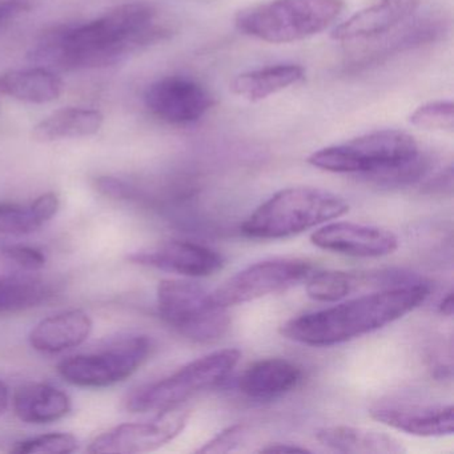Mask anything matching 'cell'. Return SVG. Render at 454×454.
Masks as SVG:
<instances>
[{
    "label": "cell",
    "instance_id": "obj_32",
    "mask_svg": "<svg viewBox=\"0 0 454 454\" xmlns=\"http://www.w3.org/2000/svg\"><path fill=\"white\" fill-rule=\"evenodd\" d=\"M10 403V393L7 389L6 384L0 381V417L6 413L7 408Z\"/></svg>",
    "mask_w": 454,
    "mask_h": 454
},
{
    "label": "cell",
    "instance_id": "obj_10",
    "mask_svg": "<svg viewBox=\"0 0 454 454\" xmlns=\"http://www.w3.org/2000/svg\"><path fill=\"white\" fill-rule=\"evenodd\" d=\"M190 411L182 406L160 411L147 422H134L113 427L95 438L90 453H147L176 438L187 425Z\"/></svg>",
    "mask_w": 454,
    "mask_h": 454
},
{
    "label": "cell",
    "instance_id": "obj_23",
    "mask_svg": "<svg viewBox=\"0 0 454 454\" xmlns=\"http://www.w3.org/2000/svg\"><path fill=\"white\" fill-rule=\"evenodd\" d=\"M58 294V284L39 276H0V315L41 307Z\"/></svg>",
    "mask_w": 454,
    "mask_h": 454
},
{
    "label": "cell",
    "instance_id": "obj_22",
    "mask_svg": "<svg viewBox=\"0 0 454 454\" xmlns=\"http://www.w3.org/2000/svg\"><path fill=\"white\" fill-rule=\"evenodd\" d=\"M304 76L305 70L299 65L270 66L236 76L231 90L249 102H260L300 83Z\"/></svg>",
    "mask_w": 454,
    "mask_h": 454
},
{
    "label": "cell",
    "instance_id": "obj_16",
    "mask_svg": "<svg viewBox=\"0 0 454 454\" xmlns=\"http://www.w3.org/2000/svg\"><path fill=\"white\" fill-rule=\"evenodd\" d=\"M302 380L300 366L286 358L256 361L239 379V389L254 400H273L292 392Z\"/></svg>",
    "mask_w": 454,
    "mask_h": 454
},
{
    "label": "cell",
    "instance_id": "obj_5",
    "mask_svg": "<svg viewBox=\"0 0 454 454\" xmlns=\"http://www.w3.org/2000/svg\"><path fill=\"white\" fill-rule=\"evenodd\" d=\"M419 153L411 135L397 129H381L316 151L308 158V163L323 171L360 175L369 180L403 166Z\"/></svg>",
    "mask_w": 454,
    "mask_h": 454
},
{
    "label": "cell",
    "instance_id": "obj_15",
    "mask_svg": "<svg viewBox=\"0 0 454 454\" xmlns=\"http://www.w3.org/2000/svg\"><path fill=\"white\" fill-rule=\"evenodd\" d=\"M453 413L451 405L379 406L369 411L376 421L419 437L453 434Z\"/></svg>",
    "mask_w": 454,
    "mask_h": 454
},
{
    "label": "cell",
    "instance_id": "obj_12",
    "mask_svg": "<svg viewBox=\"0 0 454 454\" xmlns=\"http://www.w3.org/2000/svg\"><path fill=\"white\" fill-rule=\"evenodd\" d=\"M310 241L324 251L352 257L387 256L398 248L392 231L348 222L324 225L312 233Z\"/></svg>",
    "mask_w": 454,
    "mask_h": 454
},
{
    "label": "cell",
    "instance_id": "obj_21",
    "mask_svg": "<svg viewBox=\"0 0 454 454\" xmlns=\"http://www.w3.org/2000/svg\"><path fill=\"white\" fill-rule=\"evenodd\" d=\"M105 116L91 108L68 107L55 111L33 129L35 142L52 143L92 137L102 129Z\"/></svg>",
    "mask_w": 454,
    "mask_h": 454
},
{
    "label": "cell",
    "instance_id": "obj_7",
    "mask_svg": "<svg viewBox=\"0 0 454 454\" xmlns=\"http://www.w3.org/2000/svg\"><path fill=\"white\" fill-rule=\"evenodd\" d=\"M159 315L185 339L214 342L231 325L227 308L212 300L211 292L188 280H163L158 286Z\"/></svg>",
    "mask_w": 454,
    "mask_h": 454
},
{
    "label": "cell",
    "instance_id": "obj_9",
    "mask_svg": "<svg viewBox=\"0 0 454 454\" xmlns=\"http://www.w3.org/2000/svg\"><path fill=\"white\" fill-rule=\"evenodd\" d=\"M315 267L294 257H278L249 265L211 292L212 300L223 308L254 301L268 294L286 291L307 281Z\"/></svg>",
    "mask_w": 454,
    "mask_h": 454
},
{
    "label": "cell",
    "instance_id": "obj_28",
    "mask_svg": "<svg viewBox=\"0 0 454 454\" xmlns=\"http://www.w3.org/2000/svg\"><path fill=\"white\" fill-rule=\"evenodd\" d=\"M248 435V427L243 424L232 425L204 443L198 453H228L241 445Z\"/></svg>",
    "mask_w": 454,
    "mask_h": 454
},
{
    "label": "cell",
    "instance_id": "obj_14",
    "mask_svg": "<svg viewBox=\"0 0 454 454\" xmlns=\"http://www.w3.org/2000/svg\"><path fill=\"white\" fill-rule=\"evenodd\" d=\"M419 4L421 0H380L337 26L332 31V39L352 42L379 38L408 20Z\"/></svg>",
    "mask_w": 454,
    "mask_h": 454
},
{
    "label": "cell",
    "instance_id": "obj_24",
    "mask_svg": "<svg viewBox=\"0 0 454 454\" xmlns=\"http://www.w3.org/2000/svg\"><path fill=\"white\" fill-rule=\"evenodd\" d=\"M59 207V196L54 192L43 193L27 206L0 203V233L26 236L36 232L58 214Z\"/></svg>",
    "mask_w": 454,
    "mask_h": 454
},
{
    "label": "cell",
    "instance_id": "obj_25",
    "mask_svg": "<svg viewBox=\"0 0 454 454\" xmlns=\"http://www.w3.org/2000/svg\"><path fill=\"white\" fill-rule=\"evenodd\" d=\"M360 283L358 276L341 270L313 272L307 278V294L318 302H336L345 299Z\"/></svg>",
    "mask_w": 454,
    "mask_h": 454
},
{
    "label": "cell",
    "instance_id": "obj_11",
    "mask_svg": "<svg viewBox=\"0 0 454 454\" xmlns=\"http://www.w3.org/2000/svg\"><path fill=\"white\" fill-rule=\"evenodd\" d=\"M145 102L150 113L166 123L185 126L200 121L212 107L211 94L196 81L168 76L148 87Z\"/></svg>",
    "mask_w": 454,
    "mask_h": 454
},
{
    "label": "cell",
    "instance_id": "obj_13",
    "mask_svg": "<svg viewBox=\"0 0 454 454\" xmlns=\"http://www.w3.org/2000/svg\"><path fill=\"white\" fill-rule=\"evenodd\" d=\"M134 264L177 273L187 278H207L224 267L222 254L201 244L172 240L129 257Z\"/></svg>",
    "mask_w": 454,
    "mask_h": 454
},
{
    "label": "cell",
    "instance_id": "obj_17",
    "mask_svg": "<svg viewBox=\"0 0 454 454\" xmlns=\"http://www.w3.org/2000/svg\"><path fill=\"white\" fill-rule=\"evenodd\" d=\"M94 323L83 310L58 313L42 320L31 331V347L42 353L65 352L83 344L91 334Z\"/></svg>",
    "mask_w": 454,
    "mask_h": 454
},
{
    "label": "cell",
    "instance_id": "obj_18",
    "mask_svg": "<svg viewBox=\"0 0 454 454\" xmlns=\"http://www.w3.org/2000/svg\"><path fill=\"white\" fill-rule=\"evenodd\" d=\"M316 438L326 448L341 453L401 454L406 451L401 441L393 435L347 425L323 427L317 430Z\"/></svg>",
    "mask_w": 454,
    "mask_h": 454
},
{
    "label": "cell",
    "instance_id": "obj_3",
    "mask_svg": "<svg viewBox=\"0 0 454 454\" xmlns=\"http://www.w3.org/2000/svg\"><path fill=\"white\" fill-rule=\"evenodd\" d=\"M348 211L349 204L329 191L315 187L286 188L257 207L241 224V232L252 239L276 240L339 219Z\"/></svg>",
    "mask_w": 454,
    "mask_h": 454
},
{
    "label": "cell",
    "instance_id": "obj_8",
    "mask_svg": "<svg viewBox=\"0 0 454 454\" xmlns=\"http://www.w3.org/2000/svg\"><path fill=\"white\" fill-rule=\"evenodd\" d=\"M147 336H131L100 352L66 358L58 366L60 376L76 387H106L131 377L150 357Z\"/></svg>",
    "mask_w": 454,
    "mask_h": 454
},
{
    "label": "cell",
    "instance_id": "obj_20",
    "mask_svg": "<svg viewBox=\"0 0 454 454\" xmlns=\"http://www.w3.org/2000/svg\"><path fill=\"white\" fill-rule=\"evenodd\" d=\"M62 92L63 82L47 68L12 70L0 75V95L20 102L46 105L57 100Z\"/></svg>",
    "mask_w": 454,
    "mask_h": 454
},
{
    "label": "cell",
    "instance_id": "obj_33",
    "mask_svg": "<svg viewBox=\"0 0 454 454\" xmlns=\"http://www.w3.org/2000/svg\"><path fill=\"white\" fill-rule=\"evenodd\" d=\"M440 312L446 316H451V313H453V294H449L448 296L443 297L440 304Z\"/></svg>",
    "mask_w": 454,
    "mask_h": 454
},
{
    "label": "cell",
    "instance_id": "obj_30",
    "mask_svg": "<svg viewBox=\"0 0 454 454\" xmlns=\"http://www.w3.org/2000/svg\"><path fill=\"white\" fill-rule=\"evenodd\" d=\"M31 4L28 0H4L0 2V27H4L20 15L30 12Z\"/></svg>",
    "mask_w": 454,
    "mask_h": 454
},
{
    "label": "cell",
    "instance_id": "obj_2",
    "mask_svg": "<svg viewBox=\"0 0 454 454\" xmlns=\"http://www.w3.org/2000/svg\"><path fill=\"white\" fill-rule=\"evenodd\" d=\"M429 294V286L422 283L392 286L291 318L280 333L299 344L332 347L384 328L419 308Z\"/></svg>",
    "mask_w": 454,
    "mask_h": 454
},
{
    "label": "cell",
    "instance_id": "obj_6",
    "mask_svg": "<svg viewBox=\"0 0 454 454\" xmlns=\"http://www.w3.org/2000/svg\"><path fill=\"white\" fill-rule=\"evenodd\" d=\"M240 357V350L230 348L196 358L171 376L139 387L129 395L127 408L134 413L176 408L198 393L212 389L224 381Z\"/></svg>",
    "mask_w": 454,
    "mask_h": 454
},
{
    "label": "cell",
    "instance_id": "obj_27",
    "mask_svg": "<svg viewBox=\"0 0 454 454\" xmlns=\"http://www.w3.org/2000/svg\"><path fill=\"white\" fill-rule=\"evenodd\" d=\"M454 106L446 100H437L421 106L411 114L409 121L422 129H445L451 131L454 127Z\"/></svg>",
    "mask_w": 454,
    "mask_h": 454
},
{
    "label": "cell",
    "instance_id": "obj_26",
    "mask_svg": "<svg viewBox=\"0 0 454 454\" xmlns=\"http://www.w3.org/2000/svg\"><path fill=\"white\" fill-rule=\"evenodd\" d=\"M78 448V441L68 433H50L15 443L12 451L20 454H68Z\"/></svg>",
    "mask_w": 454,
    "mask_h": 454
},
{
    "label": "cell",
    "instance_id": "obj_1",
    "mask_svg": "<svg viewBox=\"0 0 454 454\" xmlns=\"http://www.w3.org/2000/svg\"><path fill=\"white\" fill-rule=\"evenodd\" d=\"M169 23L148 4H126L92 22L47 33L28 59L47 70L74 71L118 65L171 35Z\"/></svg>",
    "mask_w": 454,
    "mask_h": 454
},
{
    "label": "cell",
    "instance_id": "obj_29",
    "mask_svg": "<svg viewBox=\"0 0 454 454\" xmlns=\"http://www.w3.org/2000/svg\"><path fill=\"white\" fill-rule=\"evenodd\" d=\"M4 254L23 270L35 272L46 264V256L39 249L27 246H12L4 249Z\"/></svg>",
    "mask_w": 454,
    "mask_h": 454
},
{
    "label": "cell",
    "instance_id": "obj_19",
    "mask_svg": "<svg viewBox=\"0 0 454 454\" xmlns=\"http://www.w3.org/2000/svg\"><path fill=\"white\" fill-rule=\"evenodd\" d=\"M14 411L27 424H50L67 416L71 400L65 392L47 384H27L14 395Z\"/></svg>",
    "mask_w": 454,
    "mask_h": 454
},
{
    "label": "cell",
    "instance_id": "obj_4",
    "mask_svg": "<svg viewBox=\"0 0 454 454\" xmlns=\"http://www.w3.org/2000/svg\"><path fill=\"white\" fill-rule=\"evenodd\" d=\"M342 9V0H270L239 12L235 25L244 35L267 43H294L323 33Z\"/></svg>",
    "mask_w": 454,
    "mask_h": 454
},
{
    "label": "cell",
    "instance_id": "obj_31",
    "mask_svg": "<svg viewBox=\"0 0 454 454\" xmlns=\"http://www.w3.org/2000/svg\"><path fill=\"white\" fill-rule=\"evenodd\" d=\"M260 453H307L309 449L302 448L296 443L275 442L260 449Z\"/></svg>",
    "mask_w": 454,
    "mask_h": 454
}]
</instances>
